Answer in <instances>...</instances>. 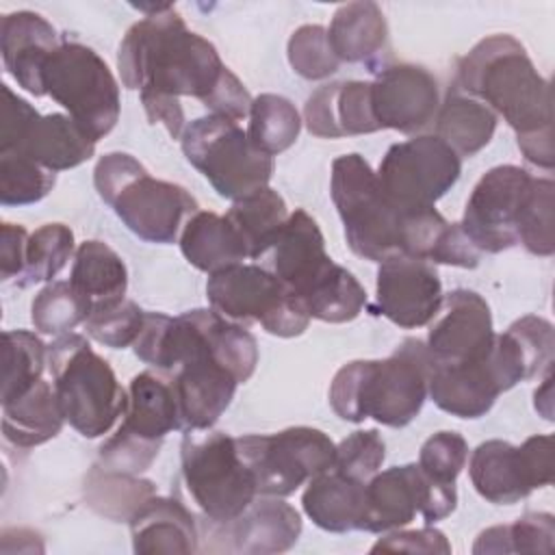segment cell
I'll return each mask as SVG.
<instances>
[{"instance_id": "obj_1", "label": "cell", "mask_w": 555, "mask_h": 555, "mask_svg": "<svg viewBox=\"0 0 555 555\" xmlns=\"http://www.w3.org/2000/svg\"><path fill=\"white\" fill-rule=\"evenodd\" d=\"M143 20L132 24L117 50V67L126 89L141 95L152 124L180 139L186 124L182 95L197 98L212 115L249 117L254 98L223 65L217 48L186 28L173 4L139 7Z\"/></svg>"}, {"instance_id": "obj_2", "label": "cell", "mask_w": 555, "mask_h": 555, "mask_svg": "<svg viewBox=\"0 0 555 555\" xmlns=\"http://www.w3.org/2000/svg\"><path fill=\"white\" fill-rule=\"evenodd\" d=\"M460 89L514 128L522 156L535 167L551 169L553 150V95L548 80L535 69L522 43L512 35L481 39L457 65Z\"/></svg>"}, {"instance_id": "obj_3", "label": "cell", "mask_w": 555, "mask_h": 555, "mask_svg": "<svg viewBox=\"0 0 555 555\" xmlns=\"http://www.w3.org/2000/svg\"><path fill=\"white\" fill-rule=\"evenodd\" d=\"M431 358L418 338H405L384 360H353L330 384V405L343 421L375 418L386 427L412 423L429 397Z\"/></svg>"}, {"instance_id": "obj_4", "label": "cell", "mask_w": 555, "mask_h": 555, "mask_svg": "<svg viewBox=\"0 0 555 555\" xmlns=\"http://www.w3.org/2000/svg\"><path fill=\"white\" fill-rule=\"evenodd\" d=\"M93 184L124 225L147 243H173L186 219L197 212V202L186 189L152 178L126 152L104 154L93 169Z\"/></svg>"}, {"instance_id": "obj_5", "label": "cell", "mask_w": 555, "mask_h": 555, "mask_svg": "<svg viewBox=\"0 0 555 555\" xmlns=\"http://www.w3.org/2000/svg\"><path fill=\"white\" fill-rule=\"evenodd\" d=\"M52 388L69 423L85 438H100L124 416L128 392L111 364L80 334H61L48 345Z\"/></svg>"}, {"instance_id": "obj_6", "label": "cell", "mask_w": 555, "mask_h": 555, "mask_svg": "<svg viewBox=\"0 0 555 555\" xmlns=\"http://www.w3.org/2000/svg\"><path fill=\"white\" fill-rule=\"evenodd\" d=\"M330 193L356 256L373 262L403 256L405 210L386 197L377 171L360 154H343L332 163Z\"/></svg>"}, {"instance_id": "obj_7", "label": "cell", "mask_w": 555, "mask_h": 555, "mask_svg": "<svg viewBox=\"0 0 555 555\" xmlns=\"http://www.w3.org/2000/svg\"><path fill=\"white\" fill-rule=\"evenodd\" d=\"M186 160L225 199H241L269 186L273 156L258 150L238 121L204 115L186 124L180 137Z\"/></svg>"}, {"instance_id": "obj_8", "label": "cell", "mask_w": 555, "mask_h": 555, "mask_svg": "<svg viewBox=\"0 0 555 555\" xmlns=\"http://www.w3.org/2000/svg\"><path fill=\"white\" fill-rule=\"evenodd\" d=\"M180 449L186 490L210 522H230L256 499V479L236 438L210 429L186 431Z\"/></svg>"}, {"instance_id": "obj_9", "label": "cell", "mask_w": 555, "mask_h": 555, "mask_svg": "<svg viewBox=\"0 0 555 555\" xmlns=\"http://www.w3.org/2000/svg\"><path fill=\"white\" fill-rule=\"evenodd\" d=\"M43 89L98 143L119 119V85L85 43L61 41L43 69Z\"/></svg>"}, {"instance_id": "obj_10", "label": "cell", "mask_w": 555, "mask_h": 555, "mask_svg": "<svg viewBox=\"0 0 555 555\" xmlns=\"http://www.w3.org/2000/svg\"><path fill=\"white\" fill-rule=\"evenodd\" d=\"M206 295L215 312L234 323H260L267 334H304L310 314L304 304L264 267L232 264L208 275Z\"/></svg>"}, {"instance_id": "obj_11", "label": "cell", "mask_w": 555, "mask_h": 555, "mask_svg": "<svg viewBox=\"0 0 555 555\" xmlns=\"http://www.w3.org/2000/svg\"><path fill=\"white\" fill-rule=\"evenodd\" d=\"M525 379H531L529 366L514 338L503 332L494 336L483 358L457 364L431 362L429 397L451 416L479 418L501 392Z\"/></svg>"}, {"instance_id": "obj_12", "label": "cell", "mask_w": 555, "mask_h": 555, "mask_svg": "<svg viewBox=\"0 0 555 555\" xmlns=\"http://www.w3.org/2000/svg\"><path fill=\"white\" fill-rule=\"evenodd\" d=\"M236 447L262 496H288L314 475L330 470L336 460V444L330 436L304 425L238 436Z\"/></svg>"}, {"instance_id": "obj_13", "label": "cell", "mask_w": 555, "mask_h": 555, "mask_svg": "<svg viewBox=\"0 0 555 555\" xmlns=\"http://www.w3.org/2000/svg\"><path fill=\"white\" fill-rule=\"evenodd\" d=\"M462 173V158L436 134L395 143L384 154L377 180L401 210L431 208Z\"/></svg>"}, {"instance_id": "obj_14", "label": "cell", "mask_w": 555, "mask_h": 555, "mask_svg": "<svg viewBox=\"0 0 555 555\" xmlns=\"http://www.w3.org/2000/svg\"><path fill=\"white\" fill-rule=\"evenodd\" d=\"M457 505L455 483H442L421 470L418 464L377 470L366 481V512L362 531L386 533L423 516L427 525L447 518Z\"/></svg>"}, {"instance_id": "obj_15", "label": "cell", "mask_w": 555, "mask_h": 555, "mask_svg": "<svg viewBox=\"0 0 555 555\" xmlns=\"http://www.w3.org/2000/svg\"><path fill=\"white\" fill-rule=\"evenodd\" d=\"M553 438L531 436L520 447L505 440L481 442L468 464L477 494L494 505H512L553 481Z\"/></svg>"}, {"instance_id": "obj_16", "label": "cell", "mask_w": 555, "mask_h": 555, "mask_svg": "<svg viewBox=\"0 0 555 555\" xmlns=\"http://www.w3.org/2000/svg\"><path fill=\"white\" fill-rule=\"evenodd\" d=\"M533 176L516 165H499L475 184L462 217V230L483 254H499L518 243V221Z\"/></svg>"}, {"instance_id": "obj_17", "label": "cell", "mask_w": 555, "mask_h": 555, "mask_svg": "<svg viewBox=\"0 0 555 555\" xmlns=\"http://www.w3.org/2000/svg\"><path fill=\"white\" fill-rule=\"evenodd\" d=\"M442 299V282L431 262L412 256L379 262L375 312L390 323L403 330L423 327L438 314Z\"/></svg>"}, {"instance_id": "obj_18", "label": "cell", "mask_w": 555, "mask_h": 555, "mask_svg": "<svg viewBox=\"0 0 555 555\" xmlns=\"http://www.w3.org/2000/svg\"><path fill=\"white\" fill-rule=\"evenodd\" d=\"M492 312L488 301L468 288L444 295L438 314L427 332V353L431 362L457 364L483 358L494 343Z\"/></svg>"}, {"instance_id": "obj_19", "label": "cell", "mask_w": 555, "mask_h": 555, "mask_svg": "<svg viewBox=\"0 0 555 555\" xmlns=\"http://www.w3.org/2000/svg\"><path fill=\"white\" fill-rule=\"evenodd\" d=\"M371 108L379 130L412 134L434 121L440 108L438 80L418 65H388L371 82Z\"/></svg>"}, {"instance_id": "obj_20", "label": "cell", "mask_w": 555, "mask_h": 555, "mask_svg": "<svg viewBox=\"0 0 555 555\" xmlns=\"http://www.w3.org/2000/svg\"><path fill=\"white\" fill-rule=\"evenodd\" d=\"M260 260H264V269L271 271L297 299L334 262L325 251V241L317 221L304 208H295L288 215Z\"/></svg>"}, {"instance_id": "obj_21", "label": "cell", "mask_w": 555, "mask_h": 555, "mask_svg": "<svg viewBox=\"0 0 555 555\" xmlns=\"http://www.w3.org/2000/svg\"><path fill=\"white\" fill-rule=\"evenodd\" d=\"M59 46L56 30L39 13L13 11L0 22V52L4 67L17 85L33 95H46L43 69Z\"/></svg>"}, {"instance_id": "obj_22", "label": "cell", "mask_w": 555, "mask_h": 555, "mask_svg": "<svg viewBox=\"0 0 555 555\" xmlns=\"http://www.w3.org/2000/svg\"><path fill=\"white\" fill-rule=\"evenodd\" d=\"M306 128L314 137L340 139L377 132L371 108V82L340 80L319 87L304 108Z\"/></svg>"}, {"instance_id": "obj_23", "label": "cell", "mask_w": 555, "mask_h": 555, "mask_svg": "<svg viewBox=\"0 0 555 555\" xmlns=\"http://www.w3.org/2000/svg\"><path fill=\"white\" fill-rule=\"evenodd\" d=\"M225 527V538H230V548L234 553L267 555L288 551L301 533L299 512L284 503L282 496H264L251 501L249 507L232 518L230 522H219Z\"/></svg>"}, {"instance_id": "obj_24", "label": "cell", "mask_w": 555, "mask_h": 555, "mask_svg": "<svg viewBox=\"0 0 555 555\" xmlns=\"http://www.w3.org/2000/svg\"><path fill=\"white\" fill-rule=\"evenodd\" d=\"M130 535L134 553L173 555L197 551V525L193 514L169 496L152 494L132 514Z\"/></svg>"}, {"instance_id": "obj_25", "label": "cell", "mask_w": 555, "mask_h": 555, "mask_svg": "<svg viewBox=\"0 0 555 555\" xmlns=\"http://www.w3.org/2000/svg\"><path fill=\"white\" fill-rule=\"evenodd\" d=\"M306 516L321 529L347 533L362 529L366 512V481H358L336 468L314 475L304 494Z\"/></svg>"}, {"instance_id": "obj_26", "label": "cell", "mask_w": 555, "mask_h": 555, "mask_svg": "<svg viewBox=\"0 0 555 555\" xmlns=\"http://www.w3.org/2000/svg\"><path fill=\"white\" fill-rule=\"evenodd\" d=\"M117 429L158 444H163L169 431L182 429L171 384L152 371L134 375L128 386V405Z\"/></svg>"}, {"instance_id": "obj_27", "label": "cell", "mask_w": 555, "mask_h": 555, "mask_svg": "<svg viewBox=\"0 0 555 555\" xmlns=\"http://www.w3.org/2000/svg\"><path fill=\"white\" fill-rule=\"evenodd\" d=\"M11 152H22L56 173L87 163L95 152V141L69 115L50 113L39 115Z\"/></svg>"}, {"instance_id": "obj_28", "label": "cell", "mask_w": 555, "mask_h": 555, "mask_svg": "<svg viewBox=\"0 0 555 555\" xmlns=\"http://www.w3.org/2000/svg\"><path fill=\"white\" fill-rule=\"evenodd\" d=\"M180 251L195 269L215 273L249 258L247 247L225 215L197 210L180 232Z\"/></svg>"}, {"instance_id": "obj_29", "label": "cell", "mask_w": 555, "mask_h": 555, "mask_svg": "<svg viewBox=\"0 0 555 555\" xmlns=\"http://www.w3.org/2000/svg\"><path fill=\"white\" fill-rule=\"evenodd\" d=\"M388 26L375 2H349L336 9L327 28V41L343 63H366L382 52Z\"/></svg>"}, {"instance_id": "obj_30", "label": "cell", "mask_w": 555, "mask_h": 555, "mask_svg": "<svg viewBox=\"0 0 555 555\" xmlns=\"http://www.w3.org/2000/svg\"><path fill=\"white\" fill-rule=\"evenodd\" d=\"M65 418L59 408L54 388L50 382L39 379L22 397L2 403V431L4 438L22 449H30L52 440Z\"/></svg>"}, {"instance_id": "obj_31", "label": "cell", "mask_w": 555, "mask_h": 555, "mask_svg": "<svg viewBox=\"0 0 555 555\" xmlns=\"http://www.w3.org/2000/svg\"><path fill=\"white\" fill-rule=\"evenodd\" d=\"M434 121L436 137L442 139L460 158H470L483 150L496 130V115L483 102L460 91H449Z\"/></svg>"}, {"instance_id": "obj_32", "label": "cell", "mask_w": 555, "mask_h": 555, "mask_svg": "<svg viewBox=\"0 0 555 555\" xmlns=\"http://www.w3.org/2000/svg\"><path fill=\"white\" fill-rule=\"evenodd\" d=\"M69 282L91 301L106 304L121 299L128 288V269L119 254L102 241H85L74 254Z\"/></svg>"}, {"instance_id": "obj_33", "label": "cell", "mask_w": 555, "mask_h": 555, "mask_svg": "<svg viewBox=\"0 0 555 555\" xmlns=\"http://www.w3.org/2000/svg\"><path fill=\"white\" fill-rule=\"evenodd\" d=\"M288 215L291 212L284 197L271 186H264L251 195L232 202L230 210L225 212L230 223L241 234L249 258L254 260L262 258Z\"/></svg>"}, {"instance_id": "obj_34", "label": "cell", "mask_w": 555, "mask_h": 555, "mask_svg": "<svg viewBox=\"0 0 555 555\" xmlns=\"http://www.w3.org/2000/svg\"><path fill=\"white\" fill-rule=\"evenodd\" d=\"M310 319L325 323L353 321L366 306V291L351 271L332 262L325 273L299 297Z\"/></svg>"}, {"instance_id": "obj_35", "label": "cell", "mask_w": 555, "mask_h": 555, "mask_svg": "<svg viewBox=\"0 0 555 555\" xmlns=\"http://www.w3.org/2000/svg\"><path fill=\"white\" fill-rule=\"evenodd\" d=\"M301 130V117L295 104L275 93L254 98L249 108V141L269 156L288 150Z\"/></svg>"}, {"instance_id": "obj_36", "label": "cell", "mask_w": 555, "mask_h": 555, "mask_svg": "<svg viewBox=\"0 0 555 555\" xmlns=\"http://www.w3.org/2000/svg\"><path fill=\"white\" fill-rule=\"evenodd\" d=\"M4 345V377H2V403H9L28 392L48 366V347L28 330H7Z\"/></svg>"}, {"instance_id": "obj_37", "label": "cell", "mask_w": 555, "mask_h": 555, "mask_svg": "<svg viewBox=\"0 0 555 555\" xmlns=\"http://www.w3.org/2000/svg\"><path fill=\"white\" fill-rule=\"evenodd\" d=\"M91 308V301L72 282H50L33 299L30 319L41 334L61 336L85 325Z\"/></svg>"}, {"instance_id": "obj_38", "label": "cell", "mask_w": 555, "mask_h": 555, "mask_svg": "<svg viewBox=\"0 0 555 555\" xmlns=\"http://www.w3.org/2000/svg\"><path fill=\"white\" fill-rule=\"evenodd\" d=\"M87 501L93 509L115 520H130L145 499L154 492V483L147 479H137V475L106 473L95 468L87 479Z\"/></svg>"}, {"instance_id": "obj_39", "label": "cell", "mask_w": 555, "mask_h": 555, "mask_svg": "<svg viewBox=\"0 0 555 555\" xmlns=\"http://www.w3.org/2000/svg\"><path fill=\"white\" fill-rule=\"evenodd\" d=\"M56 173L22 152H0L2 206H28L41 202L54 186Z\"/></svg>"}, {"instance_id": "obj_40", "label": "cell", "mask_w": 555, "mask_h": 555, "mask_svg": "<svg viewBox=\"0 0 555 555\" xmlns=\"http://www.w3.org/2000/svg\"><path fill=\"white\" fill-rule=\"evenodd\" d=\"M74 254V232L65 223H46L28 236L22 286L50 282Z\"/></svg>"}, {"instance_id": "obj_41", "label": "cell", "mask_w": 555, "mask_h": 555, "mask_svg": "<svg viewBox=\"0 0 555 555\" xmlns=\"http://www.w3.org/2000/svg\"><path fill=\"white\" fill-rule=\"evenodd\" d=\"M145 312L132 299H115L95 304L85 321L87 334L104 347L126 349L134 345L141 334Z\"/></svg>"}, {"instance_id": "obj_42", "label": "cell", "mask_w": 555, "mask_h": 555, "mask_svg": "<svg viewBox=\"0 0 555 555\" xmlns=\"http://www.w3.org/2000/svg\"><path fill=\"white\" fill-rule=\"evenodd\" d=\"M553 193L555 184L551 178H533L518 221V243L535 256H553L555 251Z\"/></svg>"}, {"instance_id": "obj_43", "label": "cell", "mask_w": 555, "mask_h": 555, "mask_svg": "<svg viewBox=\"0 0 555 555\" xmlns=\"http://www.w3.org/2000/svg\"><path fill=\"white\" fill-rule=\"evenodd\" d=\"M288 63L308 80H321L334 74L340 61L327 41V28L319 24L299 26L288 39Z\"/></svg>"}, {"instance_id": "obj_44", "label": "cell", "mask_w": 555, "mask_h": 555, "mask_svg": "<svg viewBox=\"0 0 555 555\" xmlns=\"http://www.w3.org/2000/svg\"><path fill=\"white\" fill-rule=\"evenodd\" d=\"M384 457H386V444L379 431L358 429L336 444V460L332 468L358 481H369L382 468Z\"/></svg>"}, {"instance_id": "obj_45", "label": "cell", "mask_w": 555, "mask_h": 555, "mask_svg": "<svg viewBox=\"0 0 555 555\" xmlns=\"http://www.w3.org/2000/svg\"><path fill=\"white\" fill-rule=\"evenodd\" d=\"M466 460L468 444L457 431H436L423 442L418 453L421 470L442 483H455Z\"/></svg>"}, {"instance_id": "obj_46", "label": "cell", "mask_w": 555, "mask_h": 555, "mask_svg": "<svg viewBox=\"0 0 555 555\" xmlns=\"http://www.w3.org/2000/svg\"><path fill=\"white\" fill-rule=\"evenodd\" d=\"M160 451L158 442H147L117 429L100 447V468L106 473L139 475L156 460Z\"/></svg>"}, {"instance_id": "obj_47", "label": "cell", "mask_w": 555, "mask_h": 555, "mask_svg": "<svg viewBox=\"0 0 555 555\" xmlns=\"http://www.w3.org/2000/svg\"><path fill=\"white\" fill-rule=\"evenodd\" d=\"M505 332L518 345V349L531 371V377L551 369L555 338H553V325L546 319L527 314V317L514 321Z\"/></svg>"}, {"instance_id": "obj_48", "label": "cell", "mask_w": 555, "mask_h": 555, "mask_svg": "<svg viewBox=\"0 0 555 555\" xmlns=\"http://www.w3.org/2000/svg\"><path fill=\"white\" fill-rule=\"evenodd\" d=\"M509 553H553L555 520L546 512H527L507 525Z\"/></svg>"}, {"instance_id": "obj_49", "label": "cell", "mask_w": 555, "mask_h": 555, "mask_svg": "<svg viewBox=\"0 0 555 555\" xmlns=\"http://www.w3.org/2000/svg\"><path fill=\"white\" fill-rule=\"evenodd\" d=\"M39 113L24 98L2 85V121H0V152L15 150Z\"/></svg>"}, {"instance_id": "obj_50", "label": "cell", "mask_w": 555, "mask_h": 555, "mask_svg": "<svg viewBox=\"0 0 555 555\" xmlns=\"http://www.w3.org/2000/svg\"><path fill=\"white\" fill-rule=\"evenodd\" d=\"M377 551H388V553H451V544L444 538L442 531L434 527H423V529H412V531H388L384 538H379L373 548Z\"/></svg>"}, {"instance_id": "obj_51", "label": "cell", "mask_w": 555, "mask_h": 555, "mask_svg": "<svg viewBox=\"0 0 555 555\" xmlns=\"http://www.w3.org/2000/svg\"><path fill=\"white\" fill-rule=\"evenodd\" d=\"M28 232L17 223H2L0 228V275L2 280L22 278L26 269Z\"/></svg>"}, {"instance_id": "obj_52", "label": "cell", "mask_w": 555, "mask_h": 555, "mask_svg": "<svg viewBox=\"0 0 555 555\" xmlns=\"http://www.w3.org/2000/svg\"><path fill=\"white\" fill-rule=\"evenodd\" d=\"M473 553H509L507 525H499L481 531L473 546Z\"/></svg>"}]
</instances>
